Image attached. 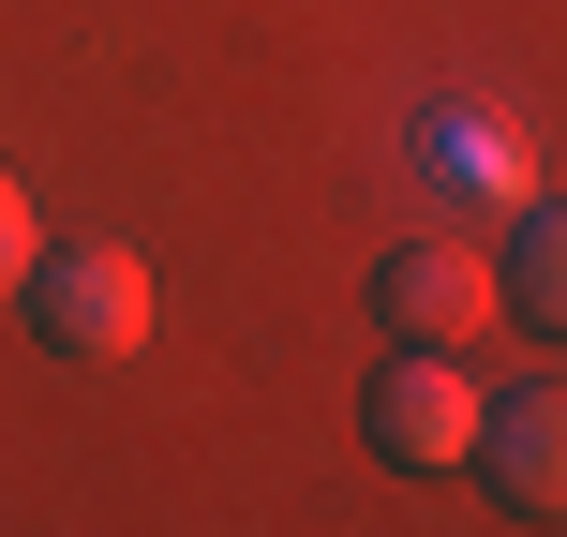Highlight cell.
<instances>
[{
  "instance_id": "6da1fadb",
  "label": "cell",
  "mask_w": 567,
  "mask_h": 537,
  "mask_svg": "<svg viewBox=\"0 0 567 537\" xmlns=\"http://www.w3.org/2000/svg\"><path fill=\"white\" fill-rule=\"evenodd\" d=\"M16 313H30L45 359L120 373V359L150 343V269L120 255V239H75V255H30V269H16Z\"/></svg>"
},
{
  "instance_id": "7a4b0ae2",
  "label": "cell",
  "mask_w": 567,
  "mask_h": 537,
  "mask_svg": "<svg viewBox=\"0 0 567 537\" xmlns=\"http://www.w3.org/2000/svg\"><path fill=\"white\" fill-rule=\"evenodd\" d=\"M359 433L389 478H449L463 433H478V359L463 343H389V373L359 389Z\"/></svg>"
},
{
  "instance_id": "3957f363",
  "label": "cell",
  "mask_w": 567,
  "mask_h": 537,
  "mask_svg": "<svg viewBox=\"0 0 567 537\" xmlns=\"http://www.w3.org/2000/svg\"><path fill=\"white\" fill-rule=\"evenodd\" d=\"M463 463L493 478V508H508V523H553V508H567V389H553V373H508V389H478V433H463Z\"/></svg>"
},
{
  "instance_id": "277c9868",
  "label": "cell",
  "mask_w": 567,
  "mask_h": 537,
  "mask_svg": "<svg viewBox=\"0 0 567 537\" xmlns=\"http://www.w3.org/2000/svg\"><path fill=\"white\" fill-rule=\"evenodd\" d=\"M373 313H389V343H478V313H493L478 239H403L373 269Z\"/></svg>"
},
{
  "instance_id": "5b68a950",
  "label": "cell",
  "mask_w": 567,
  "mask_h": 537,
  "mask_svg": "<svg viewBox=\"0 0 567 537\" xmlns=\"http://www.w3.org/2000/svg\"><path fill=\"white\" fill-rule=\"evenodd\" d=\"M493 299L523 313V329H567V209L523 179L508 195V255H493Z\"/></svg>"
},
{
  "instance_id": "8992f818",
  "label": "cell",
  "mask_w": 567,
  "mask_h": 537,
  "mask_svg": "<svg viewBox=\"0 0 567 537\" xmlns=\"http://www.w3.org/2000/svg\"><path fill=\"white\" fill-rule=\"evenodd\" d=\"M419 149H433V179H449V195H478V209H508V195H523L508 120H478V105H433V120H419Z\"/></svg>"
},
{
  "instance_id": "52a82bcc",
  "label": "cell",
  "mask_w": 567,
  "mask_h": 537,
  "mask_svg": "<svg viewBox=\"0 0 567 537\" xmlns=\"http://www.w3.org/2000/svg\"><path fill=\"white\" fill-rule=\"evenodd\" d=\"M45 255V225H30V195H16V165H0V299H16V269Z\"/></svg>"
}]
</instances>
